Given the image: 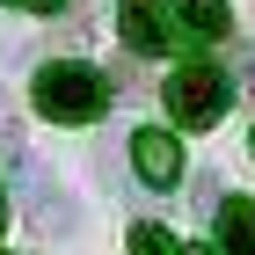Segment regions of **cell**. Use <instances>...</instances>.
Segmentation results:
<instances>
[{"label":"cell","mask_w":255,"mask_h":255,"mask_svg":"<svg viewBox=\"0 0 255 255\" xmlns=\"http://www.w3.org/2000/svg\"><path fill=\"white\" fill-rule=\"evenodd\" d=\"M37 110L51 124H95L102 110H110V80L95 73V66H80V59H59V66H44L37 73Z\"/></svg>","instance_id":"1"},{"label":"cell","mask_w":255,"mask_h":255,"mask_svg":"<svg viewBox=\"0 0 255 255\" xmlns=\"http://www.w3.org/2000/svg\"><path fill=\"white\" fill-rule=\"evenodd\" d=\"M226 102H234V80H226V66L190 59V66H175V73H168V117H175V124H190V131L219 124V117H226Z\"/></svg>","instance_id":"2"},{"label":"cell","mask_w":255,"mask_h":255,"mask_svg":"<svg viewBox=\"0 0 255 255\" xmlns=\"http://www.w3.org/2000/svg\"><path fill=\"white\" fill-rule=\"evenodd\" d=\"M131 168H138L146 190H175V182H182V146H175V131H138V138H131Z\"/></svg>","instance_id":"3"},{"label":"cell","mask_w":255,"mask_h":255,"mask_svg":"<svg viewBox=\"0 0 255 255\" xmlns=\"http://www.w3.org/2000/svg\"><path fill=\"white\" fill-rule=\"evenodd\" d=\"M117 29H124L131 51H146V59L175 44V37H168V7H160V0H117Z\"/></svg>","instance_id":"4"},{"label":"cell","mask_w":255,"mask_h":255,"mask_svg":"<svg viewBox=\"0 0 255 255\" xmlns=\"http://www.w3.org/2000/svg\"><path fill=\"white\" fill-rule=\"evenodd\" d=\"M219 255H255V204L248 197L219 204Z\"/></svg>","instance_id":"5"},{"label":"cell","mask_w":255,"mask_h":255,"mask_svg":"<svg viewBox=\"0 0 255 255\" xmlns=\"http://www.w3.org/2000/svg\"><path fill=\"white\" fill-rule=\"evenodd\" d=\"M175 22L190 29V37H204V44L234 29V15H226V0H175Z\"/></svg>","instance_id":"6"},{"label":"cell","mask_w":255,"mask_h":255,"mask_svg":"<svg viewBox=\"0 0 255 255\" xmlns=\"http://www.w3.org/2000/svg\"><path fill=\"white\" fill-rule=\"evenodd\" d=\"M29 204H37V219H44V226H66V219H73V212H66V197H59V182H51V175H37V182H29Z\"/></svg>","instance_id":"7"},{"label":"cell","mask_w":255,"mask_h":255,"mask_svg":"<svg viewBox=\"0 0 255 255\" xmlns=\"http://www.w3.org/2000/svg\"><path fill=\"white\" fill-rule=\"evenodd\" d=\"M131 255H182L168 226H131Z\"/></svg>","instance_id":"8"},{"label":"cell","mask_w":255,"mask_h":255,"mask_svg":"<svg viewBox=\"0 0 255 255\" xmlns=\"http://www.w3.org/2000/svg\"><path fill=\"white\" fill-rule=\"evenodd\" d=\"M7 7H29V15H59L66 0H7Z\"/></svg>","instance_id":"9"},{"label":"cell","mask_w":255,"mask_h":255,"mask_svg":"<svg viewBox=\"0 0 255 255\" xmlns=\"http://www.w3.org/2000/svg\"><path fill=\"white\" fill-rule=\"evenodd\" d=\"M0 226H7V197H0Z\"/></svg>","instance_id":"10"},{"label":"cell","mask_w":255,"mask_h":255,"mask_svg":"<svg viewBox=\"0 0 255 255\" xmlns=\"http://www.w3.org/2000/svg\"><path fill=\"white\" fill-rule=\"evenodd\" d=\"M190 255H204V248H190Z\"/></svg>","instance_id":"11"},{"label":"cell","mask_w":255,"mask_h":255,"mask_svg":"<svg viewBox=\"0 0 255 255\" xmlns=\"http://www.w3.org/2000/svg\"><path fill=\"white\" fill-rule=\"evenodd\" d=\"M248 146H255V138H248Z\"/></svg>","instance_id":"12"}]
</instances>
